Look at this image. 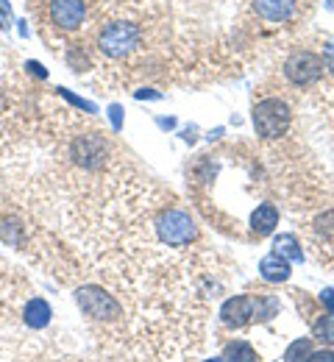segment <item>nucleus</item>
Returning a JSON list of instances; mask_svg holds the SVG:
<instances>
[{
  "label": "nucleus",
  "mask_w": 334,
  "mask_h": 362,
  "mask_svg": "<svg viewBox=\"0 0 334 362\" xmlns=\"http://www.w3.org/2000/svg\"><path fill=\"white\" fill-rule=\"evenodd\" d=\"M59 95H61V98H67V100H70V103H76V106H81V109H87V112H95V106H93V103H90V100H81V98H76V95H70V92L64 90V87H59Z\"/></svg>",
  "instance_id": "a211bd4d"
},
{
  "label": "nucleus",
  "mask_w": 334,
  "mask_h": 362,
  "mask_svg": "<svg viewBox=\"0 0 334 362\" xmlns=\"http://www.w3.org/2000/svg\"><path fill=\"white\" fill-rule=\"evenodd\" d=\"M140 40H143V34H140V28L134 23H109L97 34V47L109 59H123V56H129L134 47L140 45Z\"/></svg>",
  "instance_id": "f03ea898"
},
{
  "label": "nucleus",
  "mask_w": 334,
  "mask_h": 362,
  "mask_svg": "<svg viewBox=\"0 0 334 362\" xmlns=\"http://www.w3.org/2000/svg\"><path fill=\"white\" fill-rule=\"evenodd\" d=\"M28 70H31V73H37L40 78H45V76H48V73H45V67H42V64H37V62H28Z\"/></svg>",
  "instance_id": "5701e85b"
},
{
  "label": "nucleus",
  "mask_w": 334,
  "mask_h": 362,
  "mask_svg": "<svg viewBox=\"0 0 334 362\" xmlns=\"http://www.w3.org/2000/svg\"><path fill=\"white\" fill-rule=\"evenodd\" d=\"M76 301H78V307L84 310V315L95 317V320H103V323L117 320V317L123 315V307L117 304V298L109 296V293H103L100 287H81V290L76 293Z\"/></svg>",
  "instance_id": "39448f33"
},
{
  "label": "nucleus",
  "mask_w": 334,
  "mask_h": 362,
  "mask_svg": "<svg viewBox=\"0 0 334 362\" xmlns=\"http://www.w3.org/2000/svg\"><path fill=\"white\" fill-rule=\"evenodd\" d=\"M109 115H112L114 129H120V126H123V109H120V106H112V109H109Z\"/></svg>",
  "instance_id": "412c9836"
},
{
  "label": "nucleus",
  "mask_w": 334,
  "mask_h": 362,
  "mask_svg": "<svg viewBox=\"0 0 334 362\" xmlns=\"http://www.w3.org/2000/svg\"><path fill=\"white\" fill-rule=\"evenodd\" d=\"M251 317H254V298H248V296L229 298L220 310V320L229 329H242L245 323H251Z\"/></svg>",
  "instance_id": "0eeeda50"
},
{
  "label": "nucleus",
  "mask_w": 334,
  "mask_h": 362,
  "mask_svg": "<svg viewBox=\"0 0 334 362\" xmlns=\"http://www.w3.org/2000/svg\"><path fill=\"white\" fill-rule=\"evenodd\" d=\"M309 354H312V340H309V337H301V340H295V343L287 349L285 360L287 362H306Z\"/></svg>",
  "instance_id": "dca6fc26"
},
{
  "label": "nucleus",
  "mask_w": 334,
  "mask_h": 362,
  "mask_svg": "<svg viewBox=\"0 0 334 362\" xmlns=\"http://www.w3.org/2000/svg\"><path fill=\"white\" fill-rule=\"evenodd\" d=\"M273 248H276V254H282L285 259H292V262L304 259L301 245H298V240H295L292 234H279V237H276V243H273Z\"/></svg>",
  "instance_id": "4468645a"
},
{
  "label": "nucleus",
  "mask_w": 334,
  "mask_h": 362,
  "mask_svg": "<svg viewBox=\"0 0 334 362\" xmlns=\"http://www.w3.org/2000/svg\"><path fill=\"white\" fill-rule=\"evenodd\" d=\"M321 304L326 307V313H329V315H334V290L332 287H326V290L321 293Z\"/></svg>",
  "instance_id": "aec40b11"
},
{
  "label": "nucleus",
  "mask_w": 334,
  "mask_h": 362,
  "mask_svg": "<svg viewBox=\"0 0 334 362\" xmlns=\"http://www.w3.org/2000/svg\"><path fill=\"white\" fill-rule=\"evenodd\" d=\"M323 62H326V67H329V70L334 73V40H329V47H326V59H323Z\"/></svg>",
  "instance_id": "4be33fe9"
},
{
  "label": "nucleus",
  "mask_w": 334,
  "mask_h": 362,
  "mask_svg": "<svg viewBox=\"0 0 334 362\" xmlns=\"http://www.w3.org/2000/svg\"><path fill=\"white\" fill-rule=\"evenodd\" d=\"M326 6H329V8L334 11V0H326Z\"/></svg>",
  "instance_id": "a878e982"
},
{
  "label": "nucleus",
  "mask_w": 334,
  "mask_h": 362,
  "mask_svg": "<svg viewBox=\"0 0 334 362\" xmlns=\"http://www.w3.org/2000/svg\"><path fill=\"white\" fill-rule=\"evenodd\" d=\"M84 0H53L50 3V20L53 25H59L61 31H76L84 23Z\"/></svg>",
  "instance_id": "423d86ee"
},
{
  "label": "nucleus",
  "mask_w": 334,
  "mask_h": 362,
  "mask_svg": "<svg viewBox=\"0 0 334 362\" xmlns=\"http://www.w3.org/2000/svg\"><path fill=\"white\" fill-rule=\"evenodd\" d=\"M50 307L48 301H42V298H34V301H28V307H25V323L31 326V329H45L50 323Z\"/></svg>",
  "instance_id": "9b49d317"
},
{
  "label": "nucleus",
  "mask_w": 334,
  "mask_h": 362,
  "mask_svg": "<svg viewBox=\"0 0 334 362\" xmlns=\"http://www.w3.org/2000/svg\"><path fill=\"white\" fill-rule=\"evenodd\" d=\"M276 223H279V209L273 204H262L251 215V228H254L256 237H268L276 228Z\"/></svg>",
  "instance_id": "9d476101"
},
{
  "label": "nucleus",
  "mask_w": 334,
  "mask_h": 362,
  "mask_svg": "<svg viewBox=\"0 0 334 362\" xmlns=\"http://www.w3.org/2000/svg\"><path fill=\"white\" fill-rule=\"evenodd\" d=\"M306 362H334V351H329V349H321V351H312V354L306 357Z\"/></svg>",
  "instance_id": "6ab92c4d"
},
{
  "label": "nucleus",
  "mask_w": 334,
  "mask_h": 362,
  "mask_svg": "<svg viewBox=\"0 0 334 362\" xmlns=\"http://www.w3.org/2000/svg\"><path fill=\"white\" fill-rule=\"evenodd\" d=\"M273 315H279V298H273V296H259V298L254 301V317L270 320Z\"/></svg>",
  "instance_id": "2eb2a0df"
},
{
  "label": "nucleus",
  "mask_w": 334,
  "mask_h": 362,
  "mask_svg": "<svg viewBox=\"0 0 334 362\" xmlns=\"http://www.w3.org/2000/svg\"><path fill=\"white\" fill-rule=\"evenodd\" d=\"M315 337L323 340V343H329V346H334V315L321 317V320L315 323Z\"/></svg>",
  "instance_id": "f3484780"
},
{
  "label": "nucleus",
  "mask_w": 334,
  "mask_h": 362,
  "mask_svg": "<svg viewBox=\"0 0 334 362\" xmlns=\"http://www.w3.org/2000/svg\"><path fill=\"white\" fill-rule=\"evenodd\" d=\"M206 362H226L223 357H215V360H206Z\"/></svg>",
  "instance_id": "393cba45"
},
{
  "label": "nucleus",
  "mask_w": 334,
  "mask_h": 362,
  "mask_svg": "<svg viewBox=\"0 0 334 362\" xmlns=\"http://www.w3.org/2000/svg\"><path fill=\"white\" fill-rule=\"evenodd\" d=\"M103 156V145L97 142V139H81V142H76V159L84 165V168H95L97 159Z\"/></svg>",
  "instance_id": "f8f14e48"
},
{
  "label": "nucleus",
  "mask_w": 334,
  "mask_h": 362,
  "mask_svg": "<svg viewBox=\"0 0 334 362\" xmlns=\"http://www.w3.org/2000/svg\"><path fill=\"white\" fill-rule=\"evenodd\" d=\"M323 70H326L323 56H318L312 50H295V53H290V59L285 62L287 81L295 84V87H309V84L321 81Z\"/></svg>",
  "instance_id": "20e7f679"
},
{
  "label": "nucleus",
  "mask_w": 334,
  "mask_h": 362,
  "mask_svg": "<svg viewBox=\"0 0 334 362\" xmlns=\"http://www.w3.org/2000/svg\"><path fill=\"white\" fill-rule=\"evenodd\" d=\"M290 262H287L282 254H268L262 262H259V276L265 279V281H270V284H279V281H287L290 279Z\"/></svg>",
  "instance_id": "1a4fd4ad"
},
{
  "label": "nucleus",
  "mask_w": 334,
  "mask_h": 362,
  "mask_svg": "<svg viewBox=\"0 0 334 362\" xmlns=\"http://www.w3.org/2000/svg\"><path fill=\"white\" fill-rule=\"evenodd\" d=\"M254 8L262 20L287 23L295 14V0H254Z\"/></svg>",
  "instance_id": "6e6552de"
},
{
  "label": "nucleus",
  "mask_w": 334,
  "mask_h": 362,
  "mask_svg": "<svg viewBox=\"0 0 334 362\" xmlns=\"http://www.w3.org/2000/svg\"><path fill=\"white\" fill-rule=\"evenodd\" d=\"M290 120H292V115H290L285 100H279V98H265L254 106V129L262 139L285 136L290 129Z\"/></svg>",
  "instance_id": "f257e3e1"
},
{
  "label": "nucleus",
  "mask_w": 334,
  "mask_h": 362,
  "mask_svg": "<svg viewBox=\"0 0 334 362\" xmlns=\"http://www.w3.org/2000/svg\"><path fill=\"white\" fill-rule=\"evenodd\" d=\"M223 360L226 362H256V351H254V346L245 343V340H232V343L226 346Z\"/></svg>",
  "instance_id": "ddd939ff"
},
{
  "label": "nucleus",
  "mask_w": 334,
  "mask_h": 362,
  "mask_svg": "<svg viewBox=\"0 0 334 362\" xmlns=\"http://www.w3.org/2000/svg\"><path fill=\"white\" fill-rule=\"evenodd\" d=\"M137 98H159V95H156V92H150V90H148V92H137Z\"/></svg>",
  "instance_id": "b1692460"
},
{
  "label": "nucleus",
  "mask_w": 334,
  "mask_h": 362,
  "mask_svg": "<svg viewBox=\"0 0 334 362\" xmlns=\"http://www.w3.org/2000/svg\"><path fill=\"white\" fill-rule=\"evenodd\" d=\"M156 234H159V240H162L165 245L181 248V245H187V243H192V240L198 237V228H195V223H192V218L187 212H181V209H167V212H162L159 221H156Z\"/></svg>",
  "instance_id": "7ed1b4c3"
}]
</instances>
